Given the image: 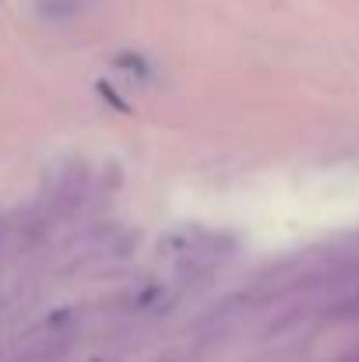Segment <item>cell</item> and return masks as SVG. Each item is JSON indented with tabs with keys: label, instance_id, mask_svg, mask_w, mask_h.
<instances>
[{
	"label": "cell",
	"instance_id": "obj_1",
	"mask_svg": "<svg viewBox=\"0 0 359 362\" xmlns=\"http://www.w3.org/2000/svg\"><path fill=\"white\" fill-rule=\"evenodd\" d=\"M81 197H85V169L81 165H71L60 176L57 190H53V211L57 215H71L81 204Z\"/></svg>",
	"mask_w": 359,
	"mask_h": 362
},
{
	"label": "cell",
	"instance_id": "obj_2",
	"mask_svg": "<svg viewBox=\"0 0 359 362\" xmlns=\"http://www.w3.org/2000/svg\"><path fill=\"white\" fill-rule=\"evenodd\" d=\"M35 4H39V14H42V18L64 21V18H74L89 0H35Z\"/></svg>",
	"mask_w": 359,
	"mask_h": 362
},
{
	"label": "cell",
	"instance_id": "obj_3",
	"mask_svg": "<svg viewBox=\"0 0 359 362\" xmlns=\"http://www.w3.org/2000/svg\"><path fill=\"white\" fill-rule=\"evenodd\" d=\"M331 313H335V317H359V296L349 299V303H342V306H335Z\"/></svg>",
	"mask_w": 359,
	"mask_h": 362
},
{
	"label": "cell",
	"instance_id": "obj_4",
	"mask_svg": "<svg viewBox=\"0 0 359 362\" xmlns=\"http://www.w3.org/2000/svg\"><path fill=\"white\" fill-rule=\"evenodd\" d=\"M4 240H7V226H4V218H0V246H4Z\"/></svg>",
	"mask_w": 359,
	"mask_h": 362
}]
</instances>
